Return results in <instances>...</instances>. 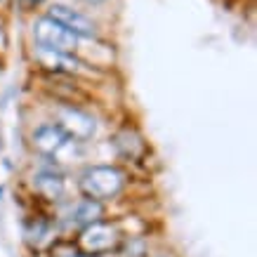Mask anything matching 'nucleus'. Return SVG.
<instances>
[{
  "mask_svg": "<svg viewBox=\"0 0 257 257\" xmlns=\"http://www.w3.org/2000/svg\"><path fill=\"white\" fill-rule=\"evenodd\" d=\"M125 184H127V177L118 165H87L78 177V187L83 196L97 203L120 196Z\"/></svg>",
  "mask_w": 257,
  "mask_h": 257,
  "instance_id": "f257e3e1",
  "label": "nucleus"
},
{
  "mask_svg": "<svg viewBox=\"0 0 257 257\" xmlns=\"http://www.w3.org/2000/svg\"><path fill=\"white\" fill-rule=\"evenodd\" d=\"M123 243V231L116 222H104V219H97L92 224H87L80 229L78 236V250L83 255H94L101 257L111 252V250H118Z\"/></svg>",
  "mask_w": 257,
  "mask_h": 257,
  "instance_id": "f03ea898",
  "label": "nucleus"
},
{
  "mask_svg": "<svg viewBox=\"0 0 257 257\" xmlns=\"http://www.w3.org/2000/svg\"><path fill=\"white\" fill-rule=\"evenodd\" d=\"M33 43L38 50L47 52H62V55H73L78 50V38L71 31H66L62 24H57L50 17H38L31 26Z\"/></svg>",
  "mask_w": 257,
  "mask_h": 257,
  "instance_id": "7ed1b4c3",
  "label": "nucleus"
},
{
  "mask_svg": "<svg viewBox=\"0 0 257 257\" xmlns=\"http://www.w3.org/2000/svg\"><path fill=\"white\" fill-rule=\"evenodd\" d=\"M73 144H78V142L71 140L69 135L64 133L62 125L57 123H43L31 133V147L38 151L40 156L47 158L62 156L64 151H69Z\"/></svg>",
  "mask_w": 257,
  "mask_h": 257,
  "instance_id": "20e7f679",
  "label": "nucleus"
},
{
  "mask_svg": "<svg viewBox=\"0 0 257 257\" xmlns=\"http://www.w3.org/2000/svg\"><path fill=\"white\" fill-rule=\"evenodd\" d=\"M57 125H62L64 133L76 142L92 140L94 133H97V120H94L92 113H87V111L78 109L73 104L57 109Z\"/></svg>",
  "mask_w": 257,
  "mask_h": 257,
  "instance_id": "39448f33",
  "label": "nucleus"
},
{
  "mask_svg": "<svg viewBox=\"0 0 257 257\" xmlns=\"http://www.w3.org/2000/svg\"><path fill=\"white\" fill-rule=\"evenodd\" d=\"M47 17L55 19L57 24H62L66 31H71L76 38H97V24L85 17L78 10L69 8V5H62V3H55L47 10Z\"/></svg>",
  "mask_w": 257,
  "mask_h": 257,
  "instance_id": "423d86ee",
  "label": "nucleus"
},
{
  "mask_svg": "<svg viewBox=\"0 0 257 257\" xmlns=\"http://www.w3.org/2000/svg\"><path fill=\"white\" fill-rule=\"evenodd\" d=\"M33 191L40 196V198H45V201H59V198H64V194H66V182H64V177L59 175L57 170H52V168H43V170L33 172Z\"/></svg>",
  "mask_w": 257,
  "mask_h": 257,
  "instance_id": "0eeeda50",
  "label": "nucleus"
},
{
  "mask_svg": "<svg viewBox=\"0 0 257 257\" xmlns=\"http://www.w3.org/2000/svg\"><path fill=\"white\" fill-rule=\"evenodd\" d=\"M38 59L45 64L50 71H59V73H76L85 64L76 59L73 55H62V52H47V50H38Z\"/></svg>",
  "mask_w": 257,
  "mask_h": 257,
  "instance_id": "6e6552de",
  "label": "nucleus"
},
{
  "mask_svg": "<svg viewBox=\"0 0 257 257\" xmlns=\"http://www.w3.org/2000/svg\"><path fill=\"white\" fill-rule=\"evenodd\" d=\"M101 215H104L101 203L90 201V198H83V201H78L76 205H73V210H71V215H69V222L83 229V226H87V224H92V222H97V219H101Z\"/></svg>",
  "mask_w": 257,
  "mask_h": 257,
  "instance_id": "1a4fd4ad",
  "label": "nucleus"
},
{
  "mask_svg": "<svg viewBox=\"0 0 257 257\" xmlns=\"http://www.w3.org/2000/svg\"><path fill=\"white\" fill-rule=\"evenodd\" d=\"M151 257H172V255H170V252H154Z\"/></svg>",
  "mask_w": 257,
  "mask_h": 257,
  "instance_id": "9d476101",
  "label": "nucleus"
},
{
  "mask_svg": "<svg viewBox=\"0 0 257 257\" xmlns=\"http://www.w3.org/2000/svg\"><path fill=\"white\" fill-rule=\"evenodd\" d=\"M85 3H92V5H99V3H104V0H85Z\"/></svg>",
  "mask_w": 257,
  "mask_h": 257,
  "instance_id": "9b49d317",
  "label": "nucleus"
},
{
  "mask_svg": "<svg viewBox=\"0 0 257 257\" xmlns=\"http://www.w3.org/2000/svg\"><path fill=\"white\" fill-rule=\"evenodd\" d=\"M0 3H3V0H0Z\"/></svg>",
  "mask_w": 257,
  "mask_h": 257,
  "instance_id": "f8f14e48",
  "label": "nucleus"
}]
</instances>
